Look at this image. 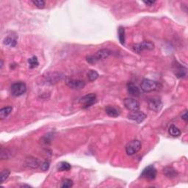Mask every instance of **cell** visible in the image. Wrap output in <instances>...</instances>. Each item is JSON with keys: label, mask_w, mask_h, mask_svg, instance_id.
<instances>
[{"label": "cell", "mask_w": 188, "mask_h": 188, "mask_svg": "<svg viewBox=\"0 0 188 188\" xmlns=\"http://www.w3.org/2000/svg\"><path fill=\"white\" fill-rule=\"evenodd\" d=\"M10 174H11V171L8 169H5L2 171L1 174H0V182L3 183L6 179L9 177Z\"/></svg>", "instance_id": "obj_25"}, {"label": "cell", "mask_w": 188, "mask_h": 188, "mask_svg": "<svg viewBox=\"0 0 188 188\" xmlns=\"http://www.w3.org/2000/svg\"><path fill=\"white\" fill-rule=\"evenodd\" d=\"M97 102V97L95 94H89L82 96L80 99V103L82 104V109H87Z\"/></svg>", "instance_id": "obj_5"}, {"label": "cell", "mask_w": 188, "mask_h": 188, "mask_svg": "<svg viewBox=\"0 0 188 188\" xmlns=\"http://www.w3.org/2000/svg\"><path fill=\"white\" fill-rule=\"evenodd\" d=\"M105 112L108 114V116L112 117V118H117V117H118L119 115H120L119 111L117 110L116 108H113L112 106L107 107V108H105Z\"/></svg>", "instance_id": "obj_16"}, {"label": "cell", "mask_w": 188, "mask_h": 188, "mask_svg": "<svg viewBox=\"0 0 188 188\" xmlns=\"http://www.w3.org/2000/svg\"><path fill=\"white\" fill-rule=\"evenodd\" d=\"M157 169L155 168V167L154 166V165H151L143 169L142 173L140 174V177L151 181L155 179V178L157 177Z\"/></svg>", "instance_id": "obj_7"}, {"label": "cell", "mask_w": 188, "mask_h": 188, "mask_svg": "<svg viewBox=\"0 0 188 188\" xmlns=\"http://www.w3.org/2000/svg\"><path fill=\"white\" fill-rule=\"evenodd\" d=\"M71 168V166L67 162H61L58 164V171H68Z\"/></svg>", "instance_id": "obj_21"}, {"label": "cell", "mask_w": 188, "mask_h": 188, "mask_svg": "<svg viewBox=\"0 0 188 188\" xmlns=\"http://www.w3.org/2000/svg\"><path fill=\"white\" fill-rule=\"evenodd\" d=\"M28 63H29L30 68H34L38 67V65H39V62H38L37 57L34 56L30 58V59H28Z\"/></svg>", "instance_id": "obj_23"}, {"label": "cell", "mask_w": 188, "mask_h": 188, "mask_svg": "<svg viewBox=\"0 0 188 188\" xmlns=\"http://www.w3.org/2000/svg\"><path fill=\"white\" fill-rule=\"evenodd\" d=\"M4 44L8 46H11V47H14L17 44V37L16 36L15 37L14 36H7L4 40Z\"/></svg>", "instance_id": "obj_17"}, {"label": "cell", "mask_w": 188, "mask_h": 188, "mask_svg": "<svg viewBox=\"0 0 188 188\" xmlns=\"http://www.w3.org/2000/svg\"><path fill=\"white\" fill-rule=\"evenodd\" d=\"M141 147H142V144H141L140 140H133L127 143L125 149H126L127 154L129 156H132V155H134L138 152L141 149Z\"/></svg>", "instance_id": "obj_6"}, {"label": "cell", "mask_w": 188, "mask_h": 188, "mask_svg": "<svg viewBox=\"0 0 188 188\" xmlns=\"http://www.w3.org/2000/svg\"><path fill=\"white\" fill-rule=\"evenodd\" d=\"M12 110H13V108L11 106L6 107V108L1 109V110H0V118L2 120V119H5V118H7V117L11 113Z\"/></svg>", "instance_id": "obj_19"}, {"label": "cell", "mask_w": 188, "mask_h": 188, "mask_svg": "<svg viewBox=\"0 0 188 188\" xmlns=\"http://www.w3.org/2000/svg\"><path fill=\"white\" fill-rule=\"evenodd\" d=\"M124 104L127 110L131 112H135L140 109V104L133 98H126L124 100Z\"/></svg>", "instance_id": "obj_9"}, {"label": "cell", "mask_w": 188, "mask_h": 188, "mask_svg": "<svg viewBox=\"0 0 188 188\" xmlns=\"http://www.w3.org/2000/svg\"><path fill=\"white\" fill-rule=\"evenodd\" d=\"M110 50L107 49V48H103L99 51H98L96 54H90V55L86 56V60L87 62L90 64H94L96 62L99 61V60L106 59L108 58L110 54Z\"/></svg>", "instance_id": "obj_1"}, {"label": "cell", "mask_w": 188, "mask_h": 188, "mask_svg": "<svg viewBox=\"0 0 188 188\" xmlns=\"http://www.w3.org/2000/svg\"><path fill=\"white\" fill-rule=\"evenodd\" d=\"M20 187H30V185H21V186H20Z\"/></svg>", "instance_id": "obj_32"}, {"label": "cell", "mask_w": 188, "mask_h": 188, "mask_svg": "<svg viewBox=\"0 0 188 188\" xmlns=\"http://www.w3.org/2000/svg\"><path fill=\"white\" fill-rule=\"evenodd\" d=\"M32 2L34 5L36 6L38 8H39V9H43L46 5L45 2L43 1V0H36V1H32Z\"/></svg>", "instance_id": "obj_28"}, {"label": "cell", "mask_w": 188, "mask_h": 188, "mask_svg": "<svg viewBox=\"0 0 188 188\" xmlns=\"http://www.w3.org/2000/svg\"><path fill=\"white\" fill-rule=\"evenodd\" d=\"M2 67H3V61H2V60H1V68H2Z\"/></svg>", "instance_id": "obj_33"}, {"label": "cell", "mask_w": 188, "mask_h": 188, "mask_svg": "<svg viewBox=\"0 0 188 188\" xmlns=\"http://www.w3.org/2000/svg\"><path fill=\"white\" fill-rule=\"evenodd\" d=\"M50 166V163L48 161H45L40 165V167H41V170L44 171H46L49 168Z\"/></svg>", "instance_id": "obj_29"}, {"label": "cell", "mask_w": 188, "mask_h": 188, "mask_svg": "<svg viewBox=\"0 0 188 188\" xmlns=\"http://www.w3.org/2000/svg\"><path fill=\"white\" fill-rule=\"evenodd\" d=\"M127 90H128L129 95H131L132 96L137 97L140 96V89L137 88V85L133 84L132 82H129V83H127Z\"/></svg>", "instance_id": "obj_14"}, {"label": "cell", "mask_w": 188, "mask_h": 188, "mask_svg": "<svg viewBox=\"0 0 188 188\" xmlns=\"http://www.w3.org/2000/svg\"><path fill=\"white\" fill-rule=\"evenodd\" d=\"M27 91V85L24 82H16L11 85V92L13 96L18 97L24 94Z\"/></svg>", "instance_id": "obj_3"}, {"label": "cell", "mask_w": 188, "mask_h": 188, "mask_svg": "<svg viewBox=\"0 0 188 188\" xmlns=\"http://www.w3.org/2000/svg\"><path fill=\"white\" fill-rule=\"evenodd\" d=\"M73 181L70 179H65L62 181L61 185L60 187L62 188H68V187H71L73 186Z\"/></svg>", "instance_id": "obj_26"}, {"label": "cell", "mask_w": 188, "mask_h": 188, "mask_svg": "<svg viewBox=\"0 0 188 188\" xmlns=\"http://www.w3.org/2000/svg\"><path fill=\"white\" fill-rule=\"evenodd\" d=\"M163 174H164L167 178L169 179H174V178L177 177L178 172L176 170L173 168V167L171 166H166L165 167L163 170Z\"/></svg>", "instance_id": "obj_13"}, {"label": "cell", "mask_w": 188, "mask_h": 188, "mask_svg": "<svg viewBox=\"0 0 188 188\" xmlns=\"http://www.w3.org/2000/svg\"><path fill=\"white\" fill-rule=\"evenodd\" d=\"M118 39L121 44L124 45L125 44V29L123 27H119L118 30Z\"/></svg>", "instance_id": "obj_22"}, {"label": "cell", "mask_w": 188, "mask_h": 188, "mask_svg": "<svg viewBox=\"0 0 188 188\" xmlns=\"http://www.w3.org/2000/svg\"><path fill=\"white\" fill-rule=\"evenodd\" d=\"M154 48V44L150 40H143L141 43L135 44L132 46L133 51L138 54L142 53L143 51H145V50L151 51V50H153Z\"/></svg>", "instance_id": "obj_4"}, {"label": "cell", "mask_w": 188, "mask_h": 188, "mask_svg": "<svg viewBox=\"0 0 188 188\" xmlns=\"http://www.w3.org/2000/svg\"><path fill=\"white\" fill-rule=\"evenodd\" d=\"M149 108L151 110L155 111V112H159L163 108V102L160 99L157 97H153L148 101Z\"/></svg>", "instance_id": "obj_10"}, {"label": "cell", "mask_w": 188, "mask_h": 188, "mask_svg": "<svg viewBox=\"0 0 188 188\" xmlns=\"http://www.w3.org/2000/svg\"><path fill=\"white\" fill-rule=\"evenodd\" d=\"M87 76H88V79L89 80L90 82H94L96 80H97L99 77V74L97 73L96 71L94 70H90L89 71L88 74H87Z\"/></svg>", "instance_id": "obj_24"}, {"label": "cell", "mask_w": 188, "mask_h": 188, "mask_svg": "<svg viewBox=\"0 0 188 188\" xmlns=\"http://www.w3.org/2000/svg\"><path fill=\"white\" fill-rule=\"evenodd\" d=\"M175 74H176V76L179 78L185 77V76H186V74H187V69L181 66H177V71H176Z\"/></svg>", "instance_id": "obj_20"}, {"label": "cell", "mask_w": 188, "mask_h": 188, "mask_svg": "<svg viewBox=\"0 0 188 188\" xmlns=\"http://www.w3.org/2000/svg\"><path fill=\"white\" fill-rule=\"evenodd\" d=\"M143 3L145 4V5H148V6H151L155 3V1H144L143 2Z\"/></svg>", "instance_id": "obj_31"}, {"label": "cell", "mask_w": 188, "mask_h": 188, "mask_svg": "<svg viewBox=\"0 0 188 188\" xmlns=\"http://www.w3.org/2000/svg\"><path fill=\"white\" fill-rule=\"evenodd\" d=\"M168 133L171 136L173 137H178L181 135V131L180 129L178 128L177 126H174V125H171L168 128Z\"/></svg>", "instance_id": "obj_18"}, {"label": "cell", "mask_w": 188, "mask_h": 188, "mask_svg": "<svg viewBox=\"0 0 188 188\" xmlns=\"http://www.w3.org/2000/svg\"><path fill=\"white\" fill-rule=\"evenodd\" d=\"M66 83L69 88L74 89V90H81V89H83L84 87L85 86V83L84 82V81L69 77L66 79Z\"/></svg>", "instance_id": "obj_8"}, {"label": "cell", "mask_w": 188, "mask_h": 188, "mask_svg": "<svg viewBox=\"0 0 188 188\" xmlns=\"http://www.w3.org/2000/svg\"><path fill=\"white\" fill-rule=\"evenodd\" d=\"M128 118L135 121L137 124H140L141 122H143L146 118V115L142 111L137 110L135 111V112H132V113L128 115Z\"/></svg>", "instance_id": "obj_11"}, {"label": "cell", "mask_w": 188, "mask_h": 188, "mask_svg": "<svg viewBox=\"0 0 188 188\" xmlns=\"http://www.w3.org/2000/svg\"><path fill=\"white\" fill-rule=\"evenodd\" d=\"M14 151L11 149L2 148L1 149V159H9L13 157Z\"/></svg>", "instance_id": "obj_15"}, {"label": "cell", "mask_w": 188, "mask_h": 188, "mask_svg": "<svg viewBox=\"0 0 188 188\" xmlns=\"http://www.w3.org/2000/svg\"><path fill=\"white\" fill-rule=\"evenodd\" d=\"M181 119L185 121V122H187L188 120V116H187V111L185 110V112L181 115Z\"/></svg>", "instance_id": "obj_30"}, {"label": "cell", "mask_w": 188, "mask_h": 188, "mask_svg": "<svg viewBox=\"0 0 188 188\" xmlns=\"http://www.w3.org/2000/svg\"><path fill=\"white\" fill-rule=\"evenodd\" d=\"M52 139V133H48V134L44 135V136L42 137L41 141L42 143H44V144L48 145L51 143Z\"/></svg>", "instance_id": "obj_27"}, {"label": "cell", "mask_w": 188, "mask_h": 188, "mask_svg": "<svg viewBox=\"0 0 188 188\" xmlns=\"http://www.w3.org/2000/svg\"><path fill=\"white\" fill-rule=\"evenodd\" d=\"M24 165L32 169H36L40 166L39 159L33 157H28L24 161Z\"/></svg>", "instance_id": "obj_12"}, {"label": "cell", "mask_w": 188, "mask_h": 188, "mask_svg": "<svg viewBox=\"0 0 188 188\" xmlns=\"http://www.w3.org/2000/svg\"><path fill=\"white\" fill-rule=\"evenodd\" d=\"M159 85V83L156 81L144 79L141 82V89L145 93H150L158 90Z\"/></svg>", "instance_id": "obj_2"}]
</instances>
